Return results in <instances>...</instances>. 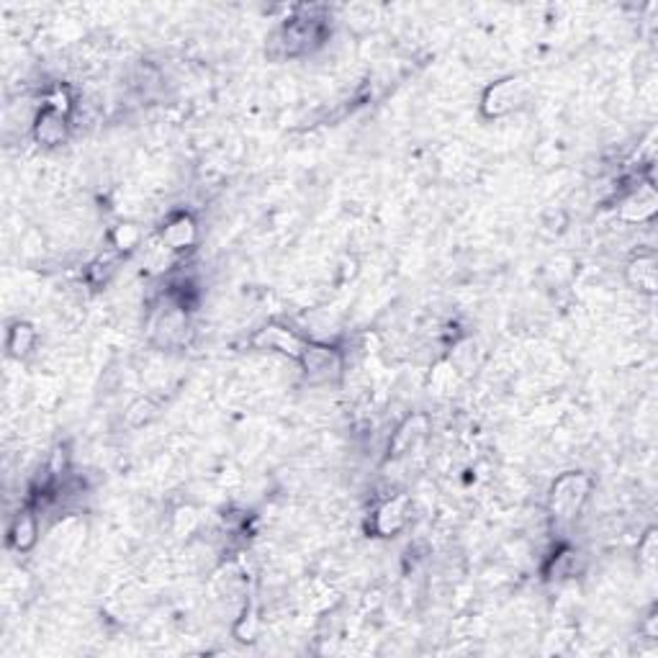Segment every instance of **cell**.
<instances>
[{
	"label": "cell",
	"instance_id": "cell-1",
	"mask_svg": "<svg viewBox=\"0 0 658 658\" xmlns=\"http://www.w3.org/2000/svg\"><path fill=\"white\" fill-rule=\"evenodd\" d=\"M591 486H594L591 476L581 474V471H569V474L556 478L553 489L548 494V509H550V515L556 519H563V522L574 519L576 515L581 512L584 502L589 499Z\"/></svg>",
	"mask_w": 658,
	"mask_h": 658
},
{
	"label": "cell",
	"instance_id": "cell-2",
	"mask_svg": "<svg viewBox=\"0 0 658 658\" xmlns=\"http://www.w3.org/2000/svg\"><path fill=\"white\" fill-rule=\"evenodd\" d=\"M250 345L255 350L260 352H278L286 355L291 360H301V355L307 350L308 339L304 335H298L291 327H283V324H266L260 327L253 337H250Z\"/></svg>",
	"mask_w": 658,
	"mask_h": 658
},
{
	"label": "cell",
	"instance_id": "cell-3",
	"mask_svg": "<svg viewBox=\"0 0 658 658\" xmlns=\"http://www.w3.org/2000/svg\"><path fill=\"white\" fill-rule=\"evenodd\" d=\"M301 371L307 373V379L314 383H329L342 376V368H345V358L337 348L322 345V342H311L308 339L307 350L301 355Z\"/></svg>",
	"mask_w": 658,
	"mask_h": 658
},
{
	"label": "cell",
	"instance_id": "cell-4",
	"mask_svg": "<svg viewBox=\"0 0 658 658\" xmlns=\"http://www.w3.org/2000/svg\"><path fill=\"white\" fill-rule=\"evenodd\" d=\"M525 96H527V85L519 78H507V80H499L486 88V93L481 99V111L489 119H499V116H507L519 109Z\"/></svg>",
	"mask_w": 658,
	"mask_h": 658
},
{
	"label": "cell",
	"instance_id": "cell-5",
	"mask_svg": "<svg viewBox=\"0 0 658 658\" xmlns=\"http://www.w3.org/2000/svg\"><path fill=\"white\" fill-rule=\"evenodd\" d=\"M198 242V225L188 211L170 214L165 225L160 229V245H165L170 253H183L191 250Z\"/></svg>",
	"mask_w": 658,
	"mask_h": 658
},
{
	"label": "cell",
	"instance_id": "cell-6",
	"mask_svg": "<svg viewBox=\"0 0 658 658\" xmlns=\"http://www.w3.org/2000/svg\"><path fill=\"white\" fill-rule=\"evenodd\" d=\"M31 134L34 140L44 144V147H59L70 137V116L62 111H55L49 106H42V111L34 116L31 124Z\"/></svg>",
	"mask_w": 658,
	"mask_h": 658
},
{
	"label": "cell",
	"instance_id": "cell-7",
	"mask_svg": "<svg viewBox=\"0 0 658 658\" xmlns=\"http://www.w3.org/2000/svg\"><path fill=\"white\" fill-rule=\"evenodd\" d=\"M406 522H409V499L404 494H399V496H389L386 502L376 507L371 527L381 538H393L404 530Z\"/></svg>",
	"mask_w": 658,
	"mask_h": 658
},
{
	"label": "cell",
	"instance_id": "cell-8",
	"mask_svg": "<svg viewBox=\"0 0 658 658\" xmlns=\"http://www.w3.org/2000/svg\"><path fill=\"white\" fill-rule=\"evenodd\" d=\"M37 543H39V517L31 509H21L8 527V546L18 553H26Z\"/></svg>",
	"mask_w": 658,
	"mask_h": 658
},
{
	"label": "cell",
	"instance_id": "cell-9",
	"mask_svg": "<svg viewBox=\"0 0 658 658\" xmlns=\"http://www.w3.org/2000/svg\"><path fill=\"white\" fill-rule=\"evenodd\" d=\"M653 211H656V191L651 183H645V185H638V191H632L631 196H625L620 216L625 222H645L653 216Z\"/></svg>",
	"mask_w": 658,
	"mask_h": 658
},
{
	"label": "cell",
	"instance_id": "cell-10",
	"mask_svg": "<svg viewBox=\"0 0 658 658\" xmlns=\"http://www.w3.org/2000/svg\"><path fill=\"white\" fill-rule=\"evenodd\" d=\"M628 280H631L632 288H638V291H643V294H656V280H658V273H656V257L651 253L645 255H638V257H632L631 266H628Z\"/></svg>",
	"mask_w": 658,
	"mask_h": 658
},
{
	"label": "cell",
	"instance_id": "cell-11",
	"mask_svg": "<svg viewBox=\"0 0 658 658\" xmlns=\"http://www.w3.org/2000/svg\"><path fill=\"white\" fill-rule=\"evenodd\" d=\"M37 339H39V335H37V329L31 327L28 322H14L11 327H8V337H5V350H8V355L11 358H16V360H24V358H28L31 352H34V348H37Z\"/></svg>",
	"mask_w": 658,
	"mask_h": 658
},
{
	"label": "cell",
	"instance_id": "cell-12",
	"mask_svg": "<svg viewBox=\"0 0 658 658\" xmlns=\"http://www.w3.org/2000/svg\"><path fill=\"white\" fill-rule=\"evenodd\" d=\"M422 420L420 417H409V420L393 433L392 437V448H393V455H404L409 450L414 448V443H417V437L424 433V427H420Z\"/></svg>",
	"mask_w": 658,
	"mask_h": 658
},
{
	"label": "cell",
	"instance_id": "cell-13",
	"mask_svg": "<svg viewBox=\"0 0 658 658\" xmlns=\"http://www.w3.org/2000/svg\"><path fill=\"white\" fill-rule=\"evenodd\" d=\"M140 242H141V229L137 225L127 222V225L113 226L111 245L116 253H131V250L140 247Z\"/></svg>",
	"mask_w": 658,
	"mask_h": 658
},
{
	"label": "cell",
	"instance_id": "cell-14",
	"mask_svg": "<svg viewBox=\"0 0 658 658\" xmlns=\"http://www.w3.org/2000/svg\"><path fill=\"white\" fill-rule=\"evenodd\" d=\"M113 263L111 260H106V257H100V260H96V263H90L88 266V270H85V278H88V283L90 286H103V283H109V278L113 276Z\"/></svg>",
	"mask_w": 658,
	"mask_h": 658
},
{
	"label": "cell",
	"instance_id": "cell-15",
	"mask_svg": "<svg viewBox=\"0 0 658 658\" xmlns=\"http://www.w3.org/2000/svg\"><path fill=\"white\" fill-rule=\"evenodd\" d=\"M152 417H154V404L152 402H147V399H140L137 404L129 406V422L137 424V427L147 424Z\"/></svg>",
	"mask_w": 658,
	"mask_h": 658
},
{
	"label": "cell",
	"instance_id": "cell-16",
	"mask_svg": "<svg viewBox=\"0 0 658 658\" xmlns=\"http://www.w3.org/2000/svg\"><path fill=\"white\" fill-rule=\"evenodd\" d=\"M641 553H643V563L653 566V559H656V532L653 530L645 535V540L641 543Z\"/></svg>",
	"mask_w": 658,
	"mask_h": 658
}]
</instances>
